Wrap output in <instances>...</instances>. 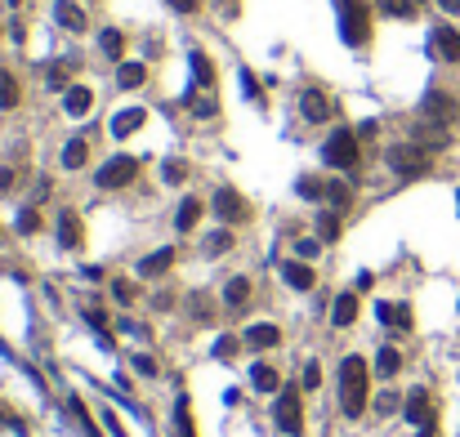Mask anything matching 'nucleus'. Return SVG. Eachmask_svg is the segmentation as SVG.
Instances as JSON below:
<instances>
[{
  "label": "nucleus",
  "instance_id": "f257e3e1",
  "mask_svg": "<svg viewBox=\"0 0 460 437\" xmlns=\"http://www.w3.org/2000/svg\"><path fill=\"white\" fill-rule=\"evenodd\" d=\"M340 402H344V415H362L367 410V361L362 357H344L340 366Z\"/></svg>",
  "mask_w": 460,
  "mask_h": 437
},
{
  "label": "nucleus",
  "instance_id": "f03ea898",
  "mask_svg": "<svg viewBox=\"0 0 460 437\" xmlns=\"http://www.w3.org/2000/svg\"><path fill=\"white\" fill-rule=\"evenodd\" d=\"M326 165L353 169V165H358V134H349V130H335V134L326 139Z\"/></svg>",
  "mask_w": 460,
  "mask_h": 437
},
{
  "label": "nucleus",
  "instance_id": "7ed1b4c3",
  "mask_svg": "<svg viewBox=\"0 0 460 437\" xmlns=\"http://www.w3.org/2000/svg\"><path fill=\"white\" fill-rule=\"evenodd\" d=\"M389 165H393L402 179L429 174V152H425V148H416V143H407V148H393V152H389Z\"/></svg>",
  "mask_w": 460,
  "mask_h": 437
},
{
  "label": "nucleus",
  "instance_id": "20e7f679",
  "mask_svg": "<svg viewBox=\"0 0 460 437\" xmlns=\"http://www.w3.org/2000/svg\"><path fill=\"white\" fill-rule=\"evenodd\" d=\"M135 174H139L135 156H112V161L99 169V188H126V183H135Z\"/></svg>",
  "mask_w": 460,
  "mask_h": 437
},
{
  "label": "nucleus",
  "instance_id": "39448f33",
  "mask_svg": "<svg viewBox=\"0 0 460 437\" xmlns=\"http://www.w3.org/2000/svg\"><path fill=\"white\" fill-rule=\"evenodd\" d=\"M273 419H277V429H282V433H299V429H304V410H299V397H295V388H286V393L277 397V410H273Z\"/></svg>",
  "mask_w": 460,
  "mask_h": 437
},
{
  "label": "nucleus",
  "instance_id": "423d86ee",
  "mask_svg": "<svg viewBox=\"0 0 460 437\" xmlns=\"http://www.w3.org/2000/svg\"><path fill=\"white\" fill-rule=\"evenodd\" d=\"M340 9H344V41L362 45L367 41V5L362 0H340Z\"/></svg>",
  "mask_w": 460,
  "mask_h": 437
},
{
  "label": "nucleus",
  "instance_id": "0eeeda50",
  "mask_svg": "<svg viewBox=\"0 0 460 437\" xmlns=\"http://www.w3.org/2000/svg\"><path fill=\"white\" fill-rule=\"evenodd\" d=\"M215 210H219V218H228V223H246V218H250V205L241 201L233 188H219V192H215Z\"/></svg>",
  "mask_w": 460,
  "mask_h": 437
},
{
  "label": "nucleus",
  "instance_id": "6e6552de",
  "mask_svg": "<svg viewBox=\"0 0 460 437\" xmlns=\"http://www.w3.org/2000/svg\"><path fill=\"white\" fill-rule=\"evenodd\" d=\"M299 112H304V120H331L335 103L326 99L322 90H304V94H299Z\"/></svg>",
  "mask_w": 460,
  "mask_h": 437
},
{
  "label": "nucleus",
  "instance_id": "1a4fd4ad",
  "mask_svg": "<svg viewBox=\"0 0 460 437\" xmlns=\"http://www.w3.org/2000/svg\"><path fill=\"white\" fill-rule=\"evenodd\" d=\"M407 419L420 424V429H429V424H433V406H429V393H425V388H416V393L407 397Z\"/></svg>",
  "mask_w": 460,
  "mask_h": 437
},
{
  "label": "nucleus",
  "instance_id": "9d476101",
  "mask_svg": "<svg viewBox=\"0 0 460 437\" xmlns=\"http://www.w3.org/2000/svg\"><path fill=\"white\" fill-rule=\"evenodd\" d=\"M433 50H438L447 63H460V36L452 27H438V32H433Z\"/></svg>",
  "mask_w": 460,
  "mask_h": 437
},
{
  "label": "nucleus",
  "instance_id": "9b49d317",
  "mask_svg": "<svg viewBox=\"0 0 460 437\" xmlns=\"http://www.w3.org/2000/svg\"><path fill=\"white\" fill-rule=\"evenodd\" d=\"M54 18L63 22L67 32H81V27H86V9L72 5V0H58V5H54Z\"/></svg>",
  "mask_w": 460,
  "mask_h": 437
},
{
  "label": "nucleus",
  "instance_id": "f8f14e48",
  "mask_svg": "<svg viewBox=\"0 0 460 437\" xmlns=\"http://www.w3.org/2000/svg\"><path fill=\"white\" fill-rule=\"evenodd\" d=\"M170 263H175V250H156V254H148V259L139 263V277H161Z\"/></svg>",
  "mask_w": 460,
  "mask_h": 437
},
{
  "label": "nucleus",
  "instance_id": "ddd939ff",
  "mask_svg": "<svg viewBox=\"0 0 460 437\" xmlns=\"http://www.w3.org/2000/svg\"><path fill=\"white\" fill-rule=\"evenodd\" d=\"M277 339H282V331L269 326V321H264V326H250V331H246V344H250V348H273Z\"/></svg>",
  "mask_w": 460,
  "mask_h": 437
},
{
  "label": "nucleus",
  "instance_id": "4468645a",
  "mask_svg": "<svg viewBox=\"0 0 460 437\" xmlns=\"http://www.w3.org/2000/svg\"><path fill=\"white\" fill-rule=\"evenodd\" d=\"M425 112H429V116H442V125H452V120H456V103L447 99V94H429V99H425Z\"/></svg>",
  "mask_w": 460,
  "mask_h": 437
},
{
  "label": "nucleus",
  "instance_id": "2eb2a0df",
  "mask_svg": "<svg viewBox=\"0 0 460 437\" xmlns=\"http://www.w3.org/2000/svg\"><path fill=\"white\" fill-rule=\"evenodd\" d=\"M90 107H94V94L86 90V85H76V90H67V112H72V116H86Z\"/></svg>",
  "mask_w": 460,
  "mask_h": 437
},
{
  "label": "nucleus",
  "instance_id": "dca6fc26",
  "mask_svg": "<svg viewBox=\"0 0 460 437\" xmlns=\"http://www.w3.org/2000/svg\"><path fill=\"white\" fill-rule=\"evenodd\" d=\"M353 317H358V295H340V299H335L331 321H335V326H349Z\"/></svg>",
  "mask_w": 460,
  "mask_h": 437
},
{
  "label": "nucleus",
  "instance_id": "f3484780",
  "mask_svg": "<svg viewBox=\"0 0 460 437\" xmlns=\"http://www.w3.org/2000/svg\"><path fill=\"white\" fill-rule=\"evenodd\" d=\"M58 241H63V246L72 250V246H76V241H81V223H76V214H63V218H58Z\"/></svg>",
  "mask_w": 460,
  "mask_h": 437
},
{
  "label": "nucleus",
  "instance_id": "a211bd4d",
  "mask_svg": "<svg viewBox=\"0 0 460 437\" xmlns=\"http://www.w3.org/2000/svg\"><path fill=\"white\" fill-rule=\"evenodd\" d=\"M224 299H228V308H241V303L250 299V282H246V277H237V282H228Z\"/></svg>",
  "mask_w": 460,
  "mask_h": 437
},
{
  "label": "nucleus",
  "instance_id": "6ab92c4d",
  "mask_svg": "<svg viewBox=\"0 0 460 437\" xmlns=\"http://www.w3.org/2000/svg\"><path fill=\"white\" fill-rule=\"evenodd\" d=\"M86 156H90V148H86L81 139H72L67 148H63V165H67V169H76V165H86Z\"/></svg>",
  "mask_w": 460,
  "mask_h": 437
},
{
  "label": "nucleus",
  "instance_id": "aec40b11",
  "mask_svg": "<svg viewBox=\"0 0 460 437\" xmlns=\"http://www.w3.org/2000/svg\"><path fill=\"white\" fill-rule=\"evenodd\" d=\"M286 282L295 290H309L313 286V268H304V263H286Z\"/></svg>",
  "mask_w": 460,
  "mask_h": 437
},
{
  "label": "nucleus",
  "instance_id": "412c9836",
  "mask_svg": "<svg viewBox=\"0 0 460 437\" xmlns=\"http://www.w3.org/2000/svg\"><path fill=\"white\" fill-rule=\"evenodd\" d=\"M14 103H18V81L0 67V107H14Z\"/></svg>",
  "mask_w": 460,
  "mask_h": 437
},
{
  "label": "nucleus",
  "instance_id": "4be33fe9",
  "mask_svg": "<svg viewBox=\"0 0 460 437\" xmlns=\"http://www.w3.org/2000/svg\"><path fill=\"white\" fill-rule=\"evenodd\" d=\"M398 366H402V357H398V348H384L380 357H375V370L389 380V375H398Z\"/></svg>",
  "mask_w": 460,
  "mask_h": 437
},
{
  "label": "nucleus",
  "instance_id": "5701e85b",
  "mask_svg": "<svg viewBox=\"0 0 460 437\" xmlns=\"http://www.w3.org/2000/svg\"><path fill=\"white\" fill-rule=\"evenodd\" d=\"M143 76H148V67H143V63H126V67H121V85H126V90H135V85H143Z\"/></svg>",
  "mask_w": 460,
  "mask_h": 437
},
{
  "label": "nucleus",
  "instance_id": "b1692460",
  "mask_svg": "<svg viewBox=\"0 0 460 437\" xmlns=\"http://www.w3.org/2000/svg\"><path fill=\"white\" fill-rule=\"evenodd\" d=\"M143 125V112H121L112 116V134H130V130H139Z\"/></svg>",
  "mask_w": 460,
  "mask_h": 437
},
{
  "label": "nucleus",
  "instance_id": "393cba45",
  "mask_svg": "<svg viewBox=\"0 0 460 437\" xmlns=\"http://www.w3.org/2000/svg\"><path fill=\"white\" fill-rule=\"evenodd\" d=\"M250 380H255V388L273 393V388H277V370H273V366H255V370H250Z\"/></svg>",
  "mask_w": 460,
  "mask_h": 437
},
{
  "label": "nucleus",
  "instance_id": "a878e982",
  "mask_svg": "<svg viewBox=\"0 0 460 437\" xmlns=\"http://www.w3.org/2000/svg\"><path fill=\"white\" fill-rule=\"evenodd\" d=\"M380 9H384V14H393V18H411V14H416L411 0H380Z\"/></svg>",
  "mask_w": 460,
  "mask_h": 437
},
{
  "label": "nucleus",
  "instance_id": "bb28decb",
  "mask_svg": "<svg viewBox=\"0 0 460 437\" xmlns=\"http://www.w3.org/2000/svg\"><path fill=\"white\" fill-rule=\"evenodd\" d=\"M197 218H201V205H197V201H184V205H179V228H192Z\"/></svg>",
  "mask_w": 460,
  "mask_h": 437
},
{
  "label": "nucleus",
  "instance_id": "cd10ccee",
  "mask_svg": "<svg viewBox=\"0 0 460 437\" xmlns=\"http://www.w3.org/2000/svg\"><path fill=\"white\" fill-rule=\"evenodd\" d=\"M380 317L389 321V326H407V321H411V317H407V308H393V303H384V308H380Z\"/></svg>",
  "mask_w": 460,
  "mask_h": 437
},
{
  "label": "nucleus",
  "instance_id": "c85d7f7f",
  "mask_svg": "<svg viewBox=\"0 0 460 437\" xmlns=\"http://www.w3.org/2000/svg\"><path fill=\"white\" fill-rule=\"evenodd\" d=\"M121 45H126V41H121V32H103V54H107V58H116Z\"/></svg>",
  "mask_w": 460,
  "mask_h": 437
},
{
  "label": "nucleus",
  "instance_id": "c756f323",
  "mask_svg": "<svg viewBox=\"0 0 460 437\" xmlns=\"http://www.w3.org/2000/svg\"><path fill=\"white\" fill-rule=\"evenodd\" d=\"M192 63H197V76H201V85H210V76H215V71H210V63H205V54H192Z\"/></svg>",
  "mask_w": 460,
  "mask_h": 437
},
{
  "label": "nucleus",
  "instance_id": "7c9ffc66",
  "mask_svg": "<svg viewBox=\"0 0 460 437\" xmlns=\"http://www.w3.org/2000/svg\"><path fill=\"white\" fill-rule=\"evenodd\" d=\"M184 174H188V165H184V161H170V165H165V179H170V183H179Z\"/></svg>",
  "mask_w": 460,
  "mask_h": 437
},
{
  "label": "nucleus",
  "instance_id": "2f4dec72",
  "mask_svg": "<svg viewBox=\"0 0 460 437\" xmlns=\"http://www.w3.org/2000/svg\"><path fill=\"white\" fill-rule=\"evenodd\" d=\"M228 246H233V237H228V233H215V237H210V246H205V250L215 254V250H228Z\"/></svg>",
  "mask_w": 460,
  "mask_h": 437
},
{
  "label": "nucleus",
  "instance_id": "473e14b6",
  "mask_svg": "<svg viewBox=\"0 0 460 437\" xmlns=\"http://www.w3.org/2000/svg\"><path fill=\"white\" fill-rule=\"evenodd\" d=\"M322 384V370L318 366H304V388H318Z\"/></svg>",
  "mask_w": 460,
  "mask_h": 437
},
{
  "label": "nucleus",
  "instance_id": "72a5a7b5",
  "mask_svg": "<svg viewBox=\"0 0 460 437\" xmlns=\"http://www.w3.org/2000/svg\"><path fill=\"white\" fill-rule=\"evenodd\" d=\"M318 228H322V237H335V233H340V223H335L331 214H322V223H318Z\"/></svg>",
  "mask_w": 460,
  "mask_h": 437
},
{
  "label": "nucleus",
  "instance_id": "f704fd0d",
  "mask_svg": "<svg viewBox=\"0 0 460 437\" xmlns=\"http://www.w3.org/2000/svg\"><path fill=\"white\" fill-rule=\"evenodd\" d=\"M36 223H41V218H36V210H27V214L18 218V228H22V233H36Z\"/></svg>",
  "mask_w": 460,
  "mask_h": 437
},
{
  "label": "nucleus",
  "instance_id": "c9c22d12",
  "mask_svg": "<svg viewBox=\"0 0 460 437\" xmlns=\"http://www.w3.org/2000/svg\"><path fill=\"white\" fill-rule=\"evenodd\" d=\"M116 299H121V303H130V299H135V286H126V282H116Z\"/></svg>",
  "mask_w": 460,
  "mask_h": 437
},
{
  "label": "nucleus",
  "instance_id": "e433bc0d",
  "mask_svg": "<svg viewBox=\"0 0 460 437\" xmlns=\"http://www.w3.org/2000/svg\"><path fill=\"white\" fill-rule=\"evenodd\" d=\"M5 188H14V174H5V169H0V192Z\"/></svg>",
  "mask_w": 460,
  "mask_h": 437
},
{
  "label": "nucleus",
  "instance_id": "4c0bfd02",
  "mask_svg": "<svg viewBox=\"0 0 460 437\" xmlns=\"http://www.w3.org/2000/svg\"><path fill=\"white\" fill-rule=\"evenodd\" d=\"M175 5H179V9H197V0H175Z\"/></svg>",
  "mask_w": 460,
  "mask_h": 437
},
{
  "label": "nucleus",
  "instance_id": "58836bf2",
  "mask_svg": "<svg viewBox=\"0 0 460 437\" xmlns=\"http://www.w3.org/2000/svg\"><path fill=\"white\" fill-rule=\"evenodd\" d=\"M420 437H433V424H429V429H420Z\"/></svg>",
  "mask_w": 460,
  "mask_h": 437
},
{
  "label": "nucleus",
  "instance_id": "ea45409f",
  "mask_svg": "<svg viewBox=\"0 0 460 437\" xmlns=\"http://www.w3.org/2000/svg\"><path fill=\"white\" fill-rule=\"evenodd\" d=\"M9 5H18V0H9Z\"/></svg>",
  "mask_w": 460,
  "mask_h": 437
}]
</instances>
